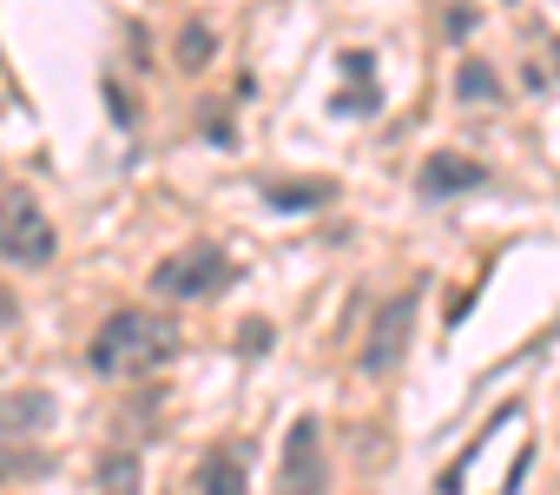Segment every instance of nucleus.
I'll list each match as a JSON object with an SVG mask.
<instances>
[{
	"label": "nucleus",
	"mask_w": 560,
	"mask_h": 495,
	"mask_svg": "<svg viewBox=\"0 0 560 495\" xmlns=\"http://www.w3.org/2000/svg\"><path fill=\"white\" fill-rule=\"evenodd\" d=\"M178 357V324H165V318H152V311H113L106 324H100V337H93V350H86V364L100 370V377H145V370H159V364H172Z\"/></svg>",
	"instance_id": "f257e3e1"
},
{
	"label": "nucleus",
	"mask_w": 560,
	"mask_h": 495,
	"mask_svg": "<svg viewBox=\"0 0 560 495\" xmlns=\"http://www.w3.org/2000/svg\"><path fill=\"white\" fill-rule=\"evenodd\" d=\"M0 258L8 265H47L54 258V225L27 185L0 192Z\"/></svg>",
	"instance_id": "f03ea898"
},
{
	"label": "nucleus",
	"mask_w": 560,
	"mask_h": 495,
	"mask_svg": "<svg viewBox=\"0 0 560 495\" xmlns=\"http://www.w3.org/2000/svg\"><path fill=\"white\" fill-rule=\"evenodd\" d=\"M231 285V258L218 244H178L152 265V291L159 298H218Z\"/></svg>",
	"instance_id": "7ed1b4c3"
},
{
	"label": "nucleus",
	"mask_w": 560,
	"mask_h": 495,
	"mask_svg": "<svg viewBox=\"0 0 560 495\" xmlns=\"http://www.w3.org/2000/svg\"><path fill=\"white\" fill-rule=\"evenodd\" d=\"M409 331H416V285H409V291H396V298L376 311L370 344H363V377H389V370H396V357L409 350Z\"/></svg>",
	"instance_id": "20e7f679"
},
{
	"label": "nucleus",
	"mask_w": 560,
	"mask_h": 495,
	"mask_svg": "<svg viewBox=\"0 0 560 495\" xmlns=\"http://www.w3.org/2000/svg\"><path fill=\"white\" fill-rule=\"evenodd\" d=\"M324 436H317V416H298L291 423V442H284V495H324Z\"/></svg>",
	"instance_id": "39448f33"
},
{
	"label": "nucleus",
	"mask_w": 560,
	"mask_h": 495,
	"mask_svg": "<svg viewBox=\"0 0 560 495\" xmlns=\"http://www.w3.org/2000/svg\"><path fill=\"white\" fill-rule=\"evenodd\" d=\"M488 179L481 159H462V152H429L422 159V198H455V192H475Z\"/></svg>",
	"instance_id": "423d86ee"
},
{
	"label": "nucleus",
	"mask_w": 560,
	"mask_h": 495,
	"mask_svg": "<svg viewBox=\"0 0 560 495\" xmlns=\"http://www.w3.org/2000/svg\"><path fill=\"white\" fill-rule=\"evenodd\" d=\"M198 495H250L237 449H211V456L198 462Z\"/></svg>",
	"instance_id": "0eeeda50"
},
{
	"label": "nucleus",
	"mask_w": 560,
	"mask_h": 495,
	"mask_svg": "<svg viewBox=\"0 0 560 495\" xmlns=\"http://www.w3.org/2000/svg\"><path fill=\"white\" fill-rule=\"evenodd\" d=\"M54 416V403L40 390H14V396H0V436H21V429H40Z\"/></svg>",
	"instance_id": "6e6552de"
},
{
	"label": "nucleus",
	"mask_w": 560,
	"mask_h": 495,
	"mask_svg": "<svg viewBox=\"0 0 560 495\" xmlns=\"http://www.w3.org/2000/svg\"><path fill=\"white\" fill-rule=\"evenodd\" d=\"M264 198L277 211H317V205H337V179H311V185H264Z\"/></svg>",
	"instance_id": "1a4fd4ad"
},
{
	"label": "nucleus",
	"mask_w": 560,
	"mask_h": 495,
	"mask_svg": "<svg viewBox=\"0 0 560 495\" xmlns=\"http://www.w3.org/2000/svg\"><path fill=\"white\" fill-rule=\"evenodd\" d=\"M211 54H218V34H211V27H198V21H191V27H185V34H178V67H185V73H198V67H205V60H211Z\"/></svg>",
	"instance_id": "9d476101"
},
{
	"label": "nucleus",
	"mask_w": 560,
	"mask_h": 495,
	"mask_svg": "<svg viewBox=\"0 0 560 495\" xmlns=\"http://www.w3.org/2000/svg\"><path fill=\"white\" fill-rule=\"evenodd\" d=\"M455 93H462V100H501V80H494L488 60H468V67L455 73Z\"/></svg>",
	"instance_id": "9b49d317"
},
{
	"label": "nucleus",
	"mask_w": 560,
	"mask_h": 495,
	"mask_svg": "<svg viewBox=\"0 0 560 495\" xmlns=\"http://www.w3.org/2000/svg\"><path fill=\"white\" fill-rule=\"evenodd\" d=\"M100 488H106V495H139V462H132L126 449L106 456V462H100Z\"/></svg>",
	"instance_id": "f8f14e48"
},
{
	"label": "nucleus",
	"mask_w": 560,
	"mask_h": 495,
	"mask_svg": "<svg viewBox=\"0 0 560 495\" xmlns=\"http://www.w3.org/2000/svg\"><path fill=\"white\" fill-rule=\"evenodd\" d=\"M442 27H448L455 41H468V34H475V14H468V8H448V14H442Z\"/></svg>",
	"instance_id": "ddd939ff"
},
{
	"label": "nucleus",
	"mask_w": 560,
	"mask_h": 495,
	"mask_svg": "<svg viewBox=\"0 0 560 495\" xmlns=\"http://www.w3.org/2000/svg\"><path fill=\"white\" fill-rule=\"evenodd\" d=\"M237 344H244V350H270V324H244Z\"/></svg>",
	"instance_id": "4468645a"
},
{
	"label": "nucleus",
	"mask_w": 560,
	"mask_h": 495,
	"mask_svg": "<svg viewBox=\"0 0 560 495\" xmlns=\"http://www.w3.org/2000/svg\"><path fill=\"white\" fill-rule=\"evenodd\" d=\"M0 324H14V298L8 291H0Z\"/></svg>",
	"instance_id": "2eb2a0df"
},
{
	"label": "nucleus",
	"mask_w": 560,
	"mask_h": 495,
	"mask_svg": "<svg viewBox=\"0 0 560 495\" xmlns=\"http://www.w3.org/2000/svg\"><path fill=\"white\" fill-rule=\"evenodd\" d=\"M553 60H560V47H553Z\"/></svg>",
	"instance_id": "dca6fc26"
}]
</instances>
